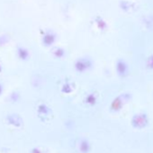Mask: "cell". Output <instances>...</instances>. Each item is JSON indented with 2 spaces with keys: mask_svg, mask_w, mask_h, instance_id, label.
<instances>
[{
  "mask_svg": "<svg viewBox=\"0 0 153 153\" xmlns=\"http://www.w3.org/2000/svg\"><path fill=\"white\" fill-rule=\"evenodd\" d=\"M132 125L135 128H144L148 124V119L145 114H139L133 117L132 119Z\"/></svg>",
  "mask_w": 153,
  "mask_h": 153,
  "instance_id": "obj_1",
  "label": "cell"
},
{
  "mask_svg": "<svg viewBox=\"0 0 153 153\" xmlns=\"http://www.w3.org/2000/svg\"><path fill=\"white\" fill-rule=\"evenodd\" d=\"M30 153H43L42 149L41 148H38V147H35V148H33L30 151Z\"/></svg>",
  "mask_w": 153,
  "mask_h": 153,
  "instance_id": "obj_3",
  "label": "cell"
},
{
  "mask_svg": "<svg viewBox=\"0 0 153 153\" xmlns=\"http://www.w3.org/2000/svg\"><path fill=\"white\" fill-rule=\"evenodd\" d=\"M79 150L80 153H89L91 150V144L88 140L81 139L79 142Z\"/></svg>",
  "mask_w": 153,
  "mask_h": 153,
  "instance_id": "obj_2",
  "label": "cell"
}]
</instances>
